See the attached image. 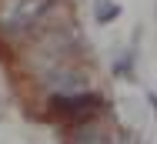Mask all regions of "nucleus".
Segmentation results:
<instances>
[{
    "mask_svg": "<svg viewBox=\"0 0 157 144\" xmlns=\"http://www.w3.org/2000/svg\"><path fill=\"white\" fill-rule=\"evenodd\" d=\"M54 0H7L3 3V14H0V27L10 30V34H20V30H27L50 7Z\"/></svg>",
    "mask_w": 157,
    "mask_h": 144,
    "instance_id": "f257e3e1",
    "label": "nucleus"
},
{
    "mask_svg": "<svg viewBox=\"0 0 157 144\" xmlns=\"http://www.w3.org/2000/svg\"><path fill=\"white\" fill-rule=\"evenodd\" d=\"M117 14H121V7H100V10H97V20L104 24V20H114Z\"/></svg>",
    "mask_w": 157,
    "mask_h": 144,
    "instance_id": "f03ea898",
    "label": "nucleus"
},
{
    "mask_svg": "<svg viewBox=\"0 0 157 144\" xmlns=\"http://www.w3.org/2000/svg\"><path fill=\"white\" fill-rule=\"evenodd\" d=\"M151 104H154V114H157V94H151Z\"/></svg>",
    "mask_w": 157,
    "mask_h": 144,
    "instance_id": "7ed1b4c3",
    "label": "nucleus"
}]
</instances>
